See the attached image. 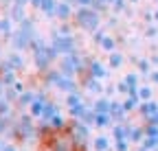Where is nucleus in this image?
<instances>
[{
  "label": "nucleus",
  "mask_w": 158,
  "mask_h": 151,
  "mask_svg": "<svg viewBox=\"0 0 158 151\" xmlns=\"http://www.w3.org/2000/svg\"><path fill=\"white\" fill-rule=\"evenodd\" d=\"M110 66L112 68H121L123 66V55L121 53H110Z\"/></svg>",
  "instance_id": "obj_15"
},
{
  "label": "nucleus",
  "mask_w": 158,
  "mask_h": 151,
  "mask_svg": "<svg viewBox=\"0 0 158 151\" xmlns=\"http://www.w3.org/2000/svg\"><path fill=\"white\" fill-rule=\"evenodd\" d=\"M125 114H127L125 105H123V103H118V101H112V105H110V116L121 121V118H125Z\"/></svg>",
  "instance_id": "obj_8"
},
{
  "label": "nucleus",
  "mask_w": 158,
  "mask_h": 151,
  "mask_svg": "<svg viewBox=\"0 0 158 151\" xmlns=\"http://www.w3.org/2000/svg\"><path fill=\"white\" fill-rule=\"evenodd\" d=\"M55 13H57L59 20H70V18L75 15V13H73V9H70V2H59V5H57V9H55Z\"/></svg>",
  "instance_id": "obj_7"
},
{
  "label": "nucleus",
  "mask_w": 158,
  "mask_h": 151,
  "mask_svg": "<svg viewBox=\"0 0 158 151\" xmlns=\"http://www.w3.org/2000/svg\"><path fill=\"white\" fill-rule=\"evenodd\" d=\"M94 149H97V151H108V149H110L108 138H106V136H97V138H94Z\"/></svg>",
  "instance_id": "obj_12"
},
{
  "label": "nucleus",
  "mask_w": 158,
  "mask_h": 151,
  "mask_svg": "<svg viewBox=\"0 0 158 151\" xmlns=\"http://www.w3.org/2000/svg\"><path fill=\"white\" fill-rule=\"evenodd\" d=\"M94 42L101 46L106 53H114V48H116V40H114L112 35L103 33V31H97V33H94Z\"/></svg>",
  "instance_id": "obj_3"
},
{
  "label": "nucleus",
  "mask_w": 158,
  "mask_h": 151,
  "mask_svg": "<svg viewBox=\"0 0 158 151\" xmlns=\"http://www.w3.org/2000/svg\"><path fill=\"white\" fill-rule=\"evenodd\" d=\"M130 2H138V0H130Z\"/></svg>",
  "instance_id": "obj_24"
},
{
  "label": "nucleus",
  "mask_w": 158,
  "mask_h": 151,
  "mask_svg": "<svg viewBox=\"0 0 158 151\" xmlns=\"http://www.w3.org/2000/svg\"><path fill=\"white\" fill-rule=\"evenodd\" d=\"M156 112H158V103H156V101H143L141 105H138V114H141L145 121H147L152 114H156Z\"/></svg>",
  "instance_id": "obj_4"
},
{
  "label": "nucleus",
  "mask_w": 158,
  "mask_h": 151,
  "mask_svg": "<svg viewBox=\"0 0 158 151\" xmlns=\"http://www.w3.org/2000/svg\"><path fill=\"white\" fill-rule=\"evenodd\" d=\"M75 2H77L79 7H92V5H94V0H75Z\"/></svg>",
  "instance_id": "obj_19"
},
{
  "label": "nucleus",
  "mask_w": 158,
  "mask_h": 151,
  "mask_svg": "<svg viewBox=\"0 0 158 151\" xmlns=\"http://www.w3.org/2000/svg\"><path fill=\"white\" fill-rule=\"evenodd\" d=\"M110 5H112L116 11H123V9H125V0H110Z\"/></svg>",
  "instance_id": "obj_17"
},
{
  "label": "nucleus",
  "mask_w": 158,
  "mask_h": 151,
  "mask_svg": "<svg viewBox=\"0 0 158 151\" xmlns=\"http://www.w3.org/2000/svg\"><path fill=\"white\" fill-rule=\"evenodd\" d=\"M138 99L141 101H152V88L149 85H138Z\"/></svg>",
  "instance_id": "obj_14"
},
{
  "label": "nucleus",
  "mask_w": 158,
  "mask_h": 151,
  "mask_svg": "<svg viewBox=\"0 0 158 151\" xmlns=\"http://www.w3.org/2000/svg\"><path fill=\"white\" fill-rule=\"evenodd\" d=\"M149 62H152V64H154V66H158V55H154V57H152V59H149Z\"/></svg>",
  "instance_id": "obj_22"
},
{
  "label": "nucleus",
  "mask_w": 158,
  "mask_h": 151,
  "mask_svg": "<svg viewBox=\"0 0 158 151\" xmlns=\"http://www.w3.org/2000/svg\"><path fill=\"white\" fill-rule=\"evenodd\" d=\"M112 134H114V140H127V127L125 125H116Z\"/></svg>",
  "instance_id": "obj_11"
},
{
  "label": "nucleus",
  "mask_w": 158,
  "mask_h": 151,
  "mask_svg": "<svg viewBox=\"0 0 158 151\" xmlns=\"http://www.w3.org/2000/svg\"><path fill=\"white\" fill-rule=\"evenodd\" d=\"M88 72L92 74L94 79H103L106 77V66L101 64V62H97V59H90V64H88Z\"/></svg>",
  "instance_id": "obj_5"
},
{
  "label": "nucleus",
  "mask_w": 158,
  "mask_h": 151,
  "mask_svg": "<svg viewBox=\"0 0 158 151\" xmlns=\"http://www.w3.org/2000/svg\"><path fill=\"white\" fill-rule=\"evenodd\" d=\"M73 20L84 31H97L99 22H101V15H99V11H94L92 7H79L75 11V15H73Z\"/></svg>",
  "instance_id": "obj_1"
},
{
  "label": "nucleus",
  "mask_w": 158,
  "mask_h": 151,
  "mask_svg": "<svg viewBox=\"0 0 158 151\" xmlns=\"http://www.w3.org/2000/svg\"><path fill=\"white\" fill-rule=\"evenodd\" d=\"M149 79H152V81H154V83L158 85V70H154V72L149 74Z\"/></svg>",
  "instance_id": "obj_21"
},
{
  "label": "nucleus",
  "mask_w": 158,
  "mask_h": 151,
  "mask_svg": "<svg viewBox=\"0 0 158 151\" xmlns=\"http://www.w3.org/2000/svg\"><path fill=\"white\" fill-rule=\"evenodd\" d=\"M84 101H81V97H79L77 92H70L68 97H66V105H68V109H75V107H79Z\"/></svg>",
  "instance_id": "obj_10"
},
{
  "label": "nucleus",
  "mask_w": 158,
  "mask_h": 151,
  "mask_svg": "<svg viewBox=\"0 0 158 151\" xmlns=\"http://www.w3.org/2000/svg\"><path fill=\"white\" fill-rule=\"evenodd\" d=\"M116 151H127V140H116Z\"/></svg>",
  "instance_id": "obj_18"
},
{
  "label": "nucleus",
  "mask_w": 158,
  "mask_h": 151,
  "mask_svg": "<svg viewBox=\"0 0 158 151\" xmlns=\"http://www.w3.org/2000/svg\"><path fill=\"white\" fill-rule=\"evenodd\" d=\"M75 46H77V42H75V37H73V35L59 33V35H55V40H53V48H55L57 53H64V55L75 53Z\"/></svg>",
  "instance_id": "obj_2"
},
{
  "label": "nucleus",
  "mask_w": 158,
  "mask_h": 151,
  "mask_svg": "<svg viewBox=\"0 0 158 151\" xmlns=\"http://www.w3.org/2000/svg\"><path fill=\"white\" fill-rule=\"evenodd\" d=\"M110 121H112L110 114H94V125L97 127H106V125H110Z\"/></svg>",
  "instance_id": "obj_13"
},
{
  "label": "nucleus",
  "mask_w": 158,
  "mask_h": 151,
  "mask_svg": "<svg viewBox=\"0 0 158 151\" xmlns=\"http://www.w3.org/2000/svg\"><path fill=\"white\" fill-rule=\"evenodd\" d=\"M127 140L130 142H143L145 140V127H141V125L127 127Z\"/></svg>",
  "instance_id": "obj_6"
},
{
  "label": "nucleus",
  "mask_w": 158,
  "mask_h": 151,
  "mask_svg": "<svg viewBox=\"0 0 158 151\" xmlns=\"http://www.w3.org/2000/svg\"><path fill=\"white\" fill-rule=\"evenodd\" d=\"M110 105H112L110 99H99L92 109H94V114H110Z\"/></svg>",
  "instance_id": "obj_9"
},
{
  "label": "nucleus",
  "mask_w": 158,
  "mask_h": 151,
  "mask_svg": "<svg viewBox=\"0 0 158 151\" xmlns=\"http://www.w3.org/2000/svg\"><path fill=\"white\" fill-rule=\"evenodd\" d=\"M99 2H103V5H110V0H99Z\"/></svg>",
  "instance_id": "obj_23"
},
{
  "label": "nucleus",
  "mask_w": 158,
  "mask_h": 151,
  "mask_svg": "<svg viewBox=\"0 0 158 151\" xmlns=\"http://www.w3.org/2000/svg\"><path fill=\"white\" fill-rule=\"evenodd\" d=\"M147 123H149V125H158V112H156V114H152V116L147 118Z\"/></svg>",
  "instance_id": "obj_20"
},
{
  "label": "nucleus",
  "mask_w": 158,
  "mask_h": 151,
  "mask_svg": "<svg viewBox=\"0 0 158 151\" xmlns=\"http://www.w3.org/2000/svg\"><path fill=\"white\" fill-rule=\"evenodd\" d=\"M138 70H141L143 74H152V62L149 59H138Z\"/></svg>",
  "instance_id": "obj_16"
}]
</instances>
